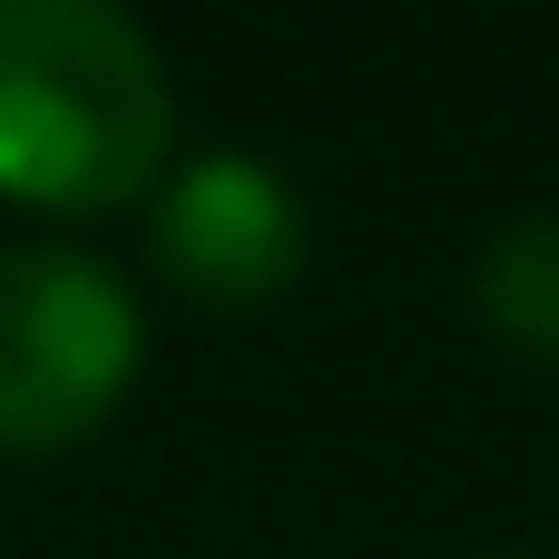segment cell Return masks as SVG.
<instances>
[{"label":"cell","instance_id":"obj_3","mask_svg":"<svg viewBox=\"0 0 559 559\" xmlns=\"http://www.w3.org/2000/svg\"><path fill=\"white\" fill-rule=\"evenodd\" d=\"M157 275L177 295H197L206 314H246L275 305L305 275L314 216L295 197V177L255 147H206L157 187Z\"/></svg>","mask_w":559,"mask_h":559},{"label":"cell","instance_id":"obj_1","mask_svg":"<svg viewBox=\"0 0 559 559\" xmlns=\"http://www.w3.org/2000/svg\"><path fill=\"white\" fill-rule=\"evenodd\" d=\"M177 88L157 39L108 0H0V197L118 206L157 187Z\"/></svg>","mask_w":559,"mask_h":559},{"label":"cell","instance_id":"obj_4","mask_svg":"<svg viewBox=\"0 0 559 559\" xmlns=\"http://www.w3.org/2000/svg\"><path fill=\"white\" fill-rule=\"evenodd\" d=\"M472 314L521 364H550L559 373V206L501 216L481 236V255H472Z\"/></svg>","mask_w":559,"mask_h":559},{"label":"cell","instance_id":"obj_2","mask_svg":"<svg viewBox=\"0 0 559 559\" xmlns=\"http://www.w3.org/2000/svg\"><path fill=\"white\" fill-rule=\"evenodd\" d=\"M147 364V324L118 265L88 246H0V462L88 442Z\"/></svg>","mask_w":559,"mask_h":559}]
</instances>
